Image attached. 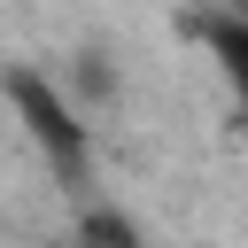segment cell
I'll list each match as a JSON object with an SVG mask.
<instances>
[{"mask_svg": "<svg viewBox=\"0 0 248 248\" xmlns=\"http://www.w3.org/2000/svg\"><path fill=\"white\" fill-rule=\"evenodd\" d=\"M0 93H8L23 140L39 147V163H46L70 194H85V186H93V132H85V116H78V101L62 93V78L16 62V70H0Z\"/></svg>", "mask_w": 248, "mask_h": 248, "instance_id": "obj_1", "label": "cell"}, {"mask_svg": "<svg viewBox=\"0 0 248 248\" xmlns=\"http://www.w3.org/2000/svg\"><path fill=\"white\" fill-rule=\"evenodd\" d=\"M70 248H147V240H140V225L116 202H85L78 225H70Z\"/></svg>", "mask_w": 248, "mask_h": 248, "instance_id": "obj_2", "label": "cell"}, {"mask_svg": "<svg viewBox=\"0 0 248 248\" xmlns=\"http://www.w3.org/2000/svg\"><path fill=\"white\" fill-rule=\"evenodd\" d=\"M202 39H209L217 70L240 85V78H248V23H240V16H209V23H202Z\"/></svg>", "mask_w": 248, "mask_h": 248, "instance_id": "obj_3", "label": "cell"}]
</instances>
